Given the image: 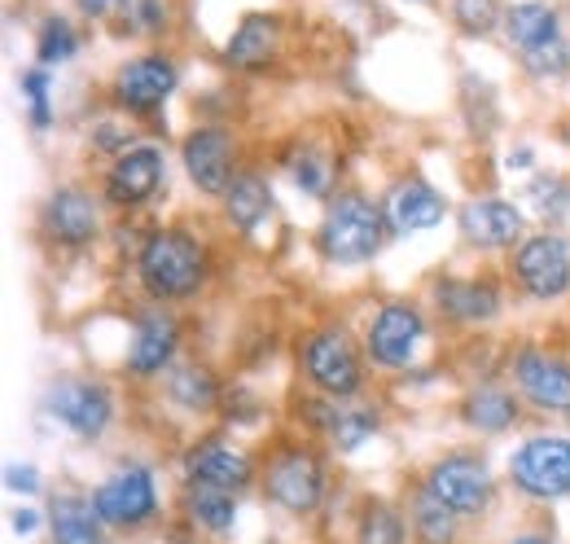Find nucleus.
Returning a JSON list of instances; mask_svg holds the SVG:
<instances>
[{
    "label": "nucleus",
    "mask_w": 570,
    "mask_h": 544,
    "mask_svg": "<svg viewBox=\"0 0 570 544\" xmlns=\"http://www.w3.org/2000/svg\"><path fill=\"white\" fill-rule=\"evenodd\" d=\"M137 276L154 299H189L207 281V246L185 229H158L137 251Z\"/></svg>",
    "instance_id": "nucleus-1"
},
{
    "label": "nucleus",
    "mask_w": 570,
    "mask_h": 544,
    "mask_svg": "<svg viewBox=\"0 0 570 544\" xmlns=\"http://www.w3.org/2000/svg\"><path fill=\"white\" fill-rule=\"evenodd\" d=\"M382 237H386V215L364 194H338L325 206V220L316 229V246L325 264H338V269L368 264L382 251Z\"/></svg>",
    "instance_id": "nucleus-2"
},
{
    "label": "nucleus",
    "mask_w": 570,
    "mask_h": 544,
    "mask_svg": "<svg viewBox=\"0 0 570 544\" xmlns=\"http://www.w3.org/2000/svg\"><path fill=\"white\" fill-rule=\"evenodd\" d=\"M298 365L307 373V382L334 400H352L360 387H364V365H360V351L352 347V339L334 326L325 330H312L303 339L298 351Z\"/></svg>",
    "instance_id": "nucleus-3"
},
{
    "label": "nucleus",
    "mask_w": 570,
    "mask_h": 544,
    "mask_svg": "<svg viewBox=\"0 0 570 544\" xmlns=\"http://www.w3.org/2000/svg\"><path fill=\"white\" fill-rule=\"evenodd\" d=\"M509 478L518 492H527L535 501L570 496V439L567 435H531L509 457Z\"/></svg>",
    "instance_id": "nucleus-4"
},
{
    "label": "nucleus",
    "mask_w": 570,
    "mask_h": 544,
    "mask_svg": "<svg viewBox=\"0 0 570 544\" xmlns=\"http://www.w3.org/2000/svg\"><path fill=\"white\" fill-rule=\"evenodd\" d=\"M426 492L434 501H443L456 518H474L492 505V470L483 457H470V453H452L443 462H434L426 475Z\"/></svg>",
    "instance_id": "nucleus-5"
},
{
    "label": "nucleus",
    "mask_w": 570,
    "mask_h": 544,
    "mask_svg": "<svg viewBox=\"0 0 570 544\" xmlns=\"http://www.w3.org/2000/svg\"><path fill=\"white\" fill-rule=\"evenodd\" d=\"M513 276L540 303L562 299L570 290V242L562 233H535V237H527L513 251Z\"/></svg>",
    "instance_id": "nucleus-6"
},
{
    "label": "nucleus",
    "mask_w": 570,
    "mask_h": 544,
    "mask_svg": "<svg viewBox=\"0 0 570 544\" xmlns=\"http://www.w3.org/2000/svg\"><path fill=\"white\" fill-rule=\"evenodd\" d=\"M92 509L106 527H119V532H132L145 527L154 514H158V492H154V475L145 466H124L106 478L97 492H92Z\"/></svg>",
    "instance_id": "nucleus-7"
},
{
    "label": "nucleus",
    "mask_w": 570,
    "mask_h": 544,
    "mask_svg": "<svg viewBox=\"0 0 570 544\" xmlns=\"http://www.w3.org/2000/svg\"><path fill=\"white\" fill-rule=\"evenodd\" d=\"M422 339H426V317L404 299L382 303L368 317V330H364V347L382 369H404L417 356Z\"/></svg>",
    "instance_id": "nucleus-8"
},
{
    "label": "nucleus",
    "mask_w": 570,
    "mask_h": 544,
    "mask_svg": "<svg viewBox=\"0 0 570 544\" xmlns=\"http://www.w3.org/2000/svg\"><path fill=\"white\" fill-rule=\"evenodd\" d=\"M264 492H268L273 505H282L285 514H312L325 496V466L307 448H285L268 462Z\"/></svg>",
    "instance_id": "nucleus-9"
},
{
    "label": "nucleus",
    "mask_w": 570,
    "mask_h": 544,
    "mask_svg": "<svg viewBox=\"0 0 570 544\" xmlns=\"http://www.w3.org/2000/svg\"><path fill=\"white\" fill-rule=\"evenodd\" d=\"M167 181V158L158 145H128L124 154H115L110 172H106V203L115 206H141L149 203Z\"/></svg>",
    "instance_id": "nucleus-10"
},
{
    "label": "nucleus",
    "mask_w": 570,
    "mask_h": 544,
    "mask_svg": "<svg viewBox=\"0 0 570 544\" xmlns=\"http://www.w3.org/2000/svg\"><path fill=\"white\" fill-rule=\"evenodd\" d=\"M45 408H49L67 430H75L79 439L106 435V426H110V417H115L110 391H106L101 382H92V378H62V382L49 391Z\"/></svg>",
    "instance_id": "nucleus-11"
},
{
    "label": "nucleus",
    "mask_w": 570,
    "mask_h": 544,
    "mask_svg": "<svg viewBox=\"0 0 570 544\" xmlns=\"http://www.w3.org/2000/svg\"><path fill=\"white\" fill-rule=\"evenodd\" d=\"M176 84H180V70H176L171 58H163V54L132 58V62H124L119 75H115V101L128 115H154L176 93Z\"/></svg>",
    "instance_id": "nucleus-12"
},
{
    "label": "nucleus",
    "mask_w": 570,
    "mask_h": 544,
    "mask_svg": "<svg viewBox=\"0 0 570 544\" xmlns=\"http://www.w3.org/2000/svg\"><path fill=\"white\" fill-rule=\"evenodd\" d=\"M513 382L540 412H570V365L540 347H522L513 356Z\"/></svg>",
    "instance_id": "nucleus-13"
},
{
    "label": "nucleus",
    "mask_w": 570,
    "mask_h": 544,
    "mask_svg": "<svg viewBox=\"0 0 570 544\" xmlns=\"http://www.w3.org/2000/svg\"><path fill=\"white\" fill-rule=\"evenodd\" d=\"M180 158H185L189 181H194L203 194H212V198H224V190H228L233 176H237V172H233L237 145H233V133H224V128H194V133L185 136Z\"/></svg>",
    "instance_id": "nucleus-14"
},
{
    "label": "nucleus",
    "mask_w": 570,
    "mask_h": 544,
    "mask_svg": "<svg viewBox=\"0 0 570 544\" xmlns=\"http://www.w3.org/2000/svg\"><path fill=\"white\" fill-rule=\"evenodd\" d=\"M456 224H461V237L479 251H509V246H522V211L504 198H470V203L456 211Z\"/></svg>",
    "instance_id": "nucleus-15"
},
{
    "label": "nucleus",
    "mask_w": 570,
    "mask_h": 544,
    "mask_svg": "<svg viewBox=\"0 0 570 544\" xmlns=\"http://www.w3.org/2000/svg\"><path fill=\"white\" fill-rule=\"evenodd\" d=\"M40 224L62 246H88L101 233V211H97L92 194H83L75 185H62V190L49 194V203L40 211Z\"/></svg>",
    "instance_id": "nucleus-16"
},
{
    "label": "nucleus",
    "mask_w": 570,
    "mask_h": 544,
    "mask_svg": "<svg viewBox=\"0 0 570 544\" xmlns=\"http://www.w3.org/2000/svg\"><path fill=\"white\" fill-rule=\"evenodd\" d=\"M443 194L422 181V176H409V181H400L391 194H386V203H382V215H386V229L391 233H400V237H409V233H426L434 229L439 220H443Z\"/></svg>",
    "instance_id": "nucleus-17"
},
{
    "label": "nucleus",
    "mask_w": 570,
    "mask_h": 544,
    "mask_svg": "<svg viewBox=\"0 0 570 544\" xmlns=\"http://www.w3.org/2000/svg\"><path fill=\"white\" fill-rule=\"evenodd\" d=\"M176 342H180V330L163 308L145 312L137 330H132V342H128V373L132 378H158L163 369H171Z\"/></svg>",
    "instance_id": "nucleus-18"
},
{
    "label": "nucleus",
    "mask_w": 570,
    "mask_h": 544,
    "mask_svg": "<svg viewBox=\"0 0 570 544\" xmlns=\"http://www.w3.org/2000/svg\"><path fill=\"white\" fill-rule=\"evenodd\" d=\"M185 478L194 487H219V492H242L250 478H255V466L246 453L228 448V444H198L189 457H185Z\"/></svg>",
    "instance_id": "nucleus-19"
},
{
    "label": "nucleus",
    "mask_w": 570,
    "mask_h": 544,
    "mask_svg": "<svg viewBox=\"0 0 570 544\" xmlns=\"http://www.w3.org/2000/svg\"><path fill=\"white\" fill-rule=\"evenodd\" d=\"M282 49V18L277 13H246L242 27L228 36L224 62L237 70H259L268 67Z\"/></svg>",
    "instance_id": "nucleus-20"
},
{
    "label": "nucleus",
    "mask_w": 570,
    "mask_h": 544,
    "mask_svg": "<svg viewBox=\"0 0 570 544\" xmlns=\"http://www.w3.org/2000/svg\"><path fill=\"white\" fill-rule=\"evenodd\" d=\"M434 303L448 321H461V326H483L500 312V290L492 281H439L434 285Z\"/></svg>",
    "instance_id": "nucleus-21"
},
{
    "label": "nucleus",
    "mask_w": 570,
    "mask_h": 544,
    "mask_svg": "<svg viewBox=\"0 0 570 544\" xmlns=\"http://www.w3.org/2000/svg\"><path fill=\"white\" fill-rule=\"evenodd\" d=\"M504 31L509 40L531 54V49H544V45H558L562 40V22H558V9L544 4V0H513L504 9Z\"/></svg>",
    "instance_id": "nucleus-22"
},
{
    "label": "nucleus",
    "mask_w": 570,
    "mask_h": 544,
    "mask_svg": "<svg viewBox=\"0 0 570 544\" xmlns=\"http://www.w3.org/2000/svg\"><path fill=\"white\" fill-rule=\"evenodd\" d=\"M101 527H106V523L97 518L92 496H75V492L53 496V505H49V532H53V544H106Z\"/></svg>",
    "instance_id": "nucleus-23"
},
{
    "label": "nucleus",
    "mask_w": 570,
    "mask_h": 544,
    "mask_svg": "<svg viewBox=\"0 0 570 544\" xmlns=\"http://www.w3.org/2000/svg\"><path fill=\"white\" fill-rule=\"evenodd\" d=\"M316 426L330 439V448H338V453H356L377 435V417L368 408L352 405H321L316 408Z\"/></svg>",
    "instance_id": "nucleus-24"
},
{
    "label": "nucleus",
    "mask_w": 570,
    "mask_h": 544,
    "mask_svg": "<svg viewBox=\"0 0 570 544\" xmlns=\"http://www.w3.org/2000/svg\"><path fill=\"white\" fill-rule=\"evenodd\" d=\"M224 211H228V220H233L242 233L259 229V220L273 211V185H268L259 172H237L233 185L224 190Z\"/></svg>",
    "instance_id": "nucleus-25"
},
{
    "label": "nucleus",
    "mask_w": 570,
    "mask_h": 544,
    "mask_svg": "<svg viewBox=\"0 0 570 544\" xmlns=\"http://www.w3.org/2000/svg\"><path fill=\"white\" fill-rule=\"evenodd\" d=\"M167 396L185 412H212L219 405V382L207 365H171L167 369Z\"/></svg>",
    "instance_id": "nucleus-26"
},
{
    "label": "nucleus",
    "mask_w": 570,
    "mask_h": 544,
    "mask_svg": "<svg viewBox=\"0 0 570 544\" xmlns=\"http://www.w3.org/2000/svg\"><path fill=\"white\" fill-rule=\"evenodd\" d=\"M461 417H465L470 430L500 435V430H509V426L518 421V400H513V391H504V387H479V391L465 396Z\"/></svg>",
    "instance_id": "nucleus-27"
},
{
    "label": "nucleus",
    "mask_w": 570,
    "mask_h": 544,
    "mask_svg": "<svg viewBox=\"0 0 570 544\" xmlns=\"http://www.w3.org/2000/svg\"><path fill=\"white\" fill-rule=\"evenodd\" d=\"M189 518L215 536H224L237 523V501H233V492H219V487H194L189 492Z\"/></svg>",
    "instance_id": "nucleus-28"
},
{
    "label": "nucleus",
    "mask_w": 570,
    "mask_h": 544,
    "mask_svg": "<svg viewBox=\"0 0 570 544\" xmlns=\"http://www.w3.org/2000/svg\"><path fill=\"white\" fill-rule=\"evenodd\" d=\"M413 532H417L422 544H448L452 532H456V514H452L443 501H434L426 487H422L417 501H413Z\"/></svg>",
    "instance_id": "nucleus-29"
},
{
    "label": "nucleus",
    "mask_w": 570,
    "mask_h": 544,
    "mask_svg": "<svg viewBox=\"0 0 570 544\" xmlns=\"http://www.w3.org/2000/svg\"><path fill=\"white\" fill-rule=\"evenodd\" d=\"M36 54H40V67H62V62H71L75 54H79V36H75V27L62 13H53V18L40 22Z\"/></svg>",
    "instance_id": "nucleus-30"
},
{
    "label": "nucleus",
    "mask_w": 570,
    "mask_h": 544,
    "mask_svg": "<svg viewBox=\"0 0 570 544\" xmlns=\"http://www.w3.org/2000/svg\"><path fill=\"white\" fill-rule=\"evenodd\" d=\"M452 18L465 36H492L497 27H504V9L500 0H452Z\"/></svg>",
    "instance_id": "nucleus-31"
},
{
    "label": "nucleus",
    "mask_w": 570,
    "mask_h": 544,
    "mask_svg": "<svg viewBox=\"0 0 570 544\" xmlns=\"http://www.w3.org/2000/svg\"><path fill=\"white\" fill-rule=\"evenodd\" d=\"M527 194H531V203H535L544 224H562V215L570 211V185L562 176H535Z\"/></svg>",
    "instance_id": "nucleus-32"
},
{
    "label": "nucleus",
    "mask_w": 570,
    "mask_h": 544,
    "mask_svg": "<svg viewBox=\"0 0 570 544\" xmlns=\"http://www.w3.org/2000/svg\"><path fill=\"white\" fill-rule=\"evenodd\" d=\"M360 544H404V518L391 505H368L360 518Z\"/></svg>",
    "instance_id": "nucleus-33"
},
{
    "label": "nucleus",
    "mask_w": 570,
    "mask_h": 544,
    "mask_svg": "<svg viewBox=\"0 0 570 544\" xmlns=\"http://www.w3.org/2000/svg\"><path fill=\"white\" fill-rule=\"evenodd\" d=\"M18 88L22 97L31 101V128L45 133L53 124V110H49V67H31L18 75Z\"/></svg>",
    "instance_id": "nucleus-34"
},
{
    "label": "nucleus",
    "mask_w": 570,
    "mask_h": 544,
    "mask_svg": "<svg viewBox=\"0 0 570 544\" xmlns=\"http://www.w3.org/2000/svg\"><path fill=\"white\" fill-rule=\"evenodd\" d=\"M289 176H294V185H298L303 194H312V198L330 194V163H325L316 149H303V154L289 163Z\"/></svg>",
    "instance_id": "nucleus-35"
},
{
    "label": "nucleus",
    "mask_w": 570,
    "mask_h": 544,
    "mask_svg": "<svg viewBox=\"0 0 570 544\" xmlns=\"http://www.w3.org/2000/svg\"><path fill=\"white\" fill-rule=\"evenodd\" d=\"M522 67L531 70L535 79H558V75H567V70H570L567 40H558V45H544V49H531V54H522Z\"/></svg>",
    "instance_id": "nucleus-36"
},
{
    "label": "nucleus",
    "mask_w": 570,
    "mask_h": 544,
    "mask_svg": "<svg viewBox=\"0 0 570 544\" xmlns=\"http://www.w3.org/2000/svg\"><path fill=\"white\" fill-rule=\"evenodd\" d=\"M4 487L22 492V496H36L40 492V475H36V466H9L4 470Z\"/></svg>",
    "instance_id": "nucleus-37"
},
{
    "label": "nucleus",
    "mask_w": 570,
    "mask_h": 544,
    "mask_svg": "<svg viewBox=\"0 0 570 544\" xmlns=\"http://www.w3.org/2000/svg\"><path fill=\"white\" fill-rule=\"evenodd\" d=\"M137 18L145 31H163L167 27V4L163 0H137Z\"/></svg>",
    "instance_id": "nucleus-38"
},
{
    "label": "nucleus",
    "mask_w": 570,
    "mask_h": 544,
    "mask_svg": "<svg viewBox=\"0 0 570 544\" xmlns=\"http://www.w3.org/2000/svg\"><path fill=\"white\" fill-rule=\"evenodd\" d=\"M36 527H40V514H36V509H18V514H13V532H22V536H31Z\"/></svg>",
    "instance_id": "nucleus-39"
},
{
    "label": "nucleus",
    "mask_w": 570,
    "mask_h": 544,
    "mask_svg": "<svg viewBox=\"0 0 570 544\" xmlns=\"http://www.w3.org/2000/svg\"><path fill=\"white\" fill-rule=\"evenodd\" d=\"M79 4V13H88V18H101L110 4H119V0H75Z\"/></svg>",
    "instance_id": "nucleus-40"
},
{
    "label": "nucleus",
    "mask_w": 570,
    "mask_h": 544,
    "mask_svg": "<svg viewBox=\"0 0 570 544\" xmlns=\"http://www.w3.org/2000/svg\"><path fill=\"white\" fill-rule=\"evenodd\" d=\"M531 163V149H518V154H509V167H527Z\"/></svg>",
    "instance_id": "nucleus-41"
},
{
    "label": "nucleus",
    "mask_w": 570,
    "mask_h": 544,
    "mask_svg": "<svg viewBox=\"0 0 570 544\" xmlns=\"http://www.w3.org/2000/svg\"><path fill=\"white\" fill-rule=\"evenodd\" d=\"M509 544H553L549 536H513Z\"/></svg>",
    "instance_id": "nucleus-42"
}]
</instances>
